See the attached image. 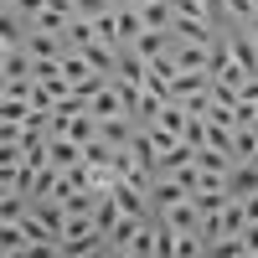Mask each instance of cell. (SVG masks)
I'll return each mask as SVG.
<instances>
[{"label":"cell","instance_id":"cell-1","mask_svg":"<svg viewBox=\"0 0 258 258\" xmlns=\"http://www.w3.org/2000/svg\"><path fill=\"white\" fill-rule=\"evenodd\" d=\"M160 222L176 227V232H202V207H197V197H181L176 207H165Z\"/></svg>","mask_w":258,"mask_h":258},{"label":"cell","instance_id":"cell-17","mask_svg":"<svg viewBox=\"0 0 258 258\" xmlns=\"http://www.w3.org/2000/svg\"><path fill=\"white\" fill-rule=\"evenodd\" d=\"M16 11H21V16H26V21H31L36 11H47V0H16Z\"/></svg>","mask_w":258,"mask_h":258},{"label":"cell","instance_id":"cell-2","mask_svg":"<svg viewBox=\"0 0 258 258\" xmlns=\"http://www.w3.org/2000/svg\"><path fill=\"white\" fill-rule=\"evenodd\" d=\"M181 197H191V191L181 186V176H170V170H160V176L150 181V207H155V212H165V207H176Z\"/></svg>","mask_w":258,"mask_h":258},{"label":"cell","instance_id":"cell-15","mask_svg":"<svg viewBox=\"0 0 258 258\" xmlns=\"http://www.w3.org/2000/svg\"><path fill=\"white\" fill-rule=\"evenodd\" d=\"M119 0H78V16H103V11H114Z\"/></svg>","mask_w":258,"mask_h":258},{"label":"cell","instance_id":"cell-16","mask_svg":"<svg viewBox=\"0 0 258 258\" xmlns=\"http://www.w3.org/2000/svg\"><path fill=\"white\" fill-rule=\"evenodd\" d=\"M243 253H258V222L243 227Z\"/></svg>","mask_w":258,"mask_h":258},{"label":"cell","instance_id":"cell-19","mask_svg":"<svg viewBox=\"0 0 258 258\" xmlns=\"http://www.w3.org/2000/svg\"><path fill=\"white\" fill-rule=\"evenodd\" d=\"M129 6H155V0H129Z\"/></svg>","mask_w":258,"mask_h":258},{"label":"cell","instance_id":"cell-6","mask_svg":"<svg viewBox=\"0 0 258 258\" xmlns=\"http://www.w3.org/2000/svg\"><path fill=\"white\" fill-rule=\"evenodd\" d=\"M197 165L207 170V176H227V170L238 165V155H232V150H222V145H202V150H197Z\"/></svg>","mask_w":258,"mask_h":258},{"label":"cell","instance_id":"cell-12","mask_svg":"<svg viewBox=\"0 0 258 258\" xmlns=\"http://www.w3.org/2000/svg\"><path fill=\"white\" fill-rule=\"evenodd\" d=\"M191 160H197V145L176 140V145H170L165 155H160V170H181V165H191Z\"/></svg>","mask_w":258,"mask_h":258},{"label":"cell","instance_id":"cell-20","mask_svg":"<svg viewBox=\"0 0 258 258\" xmlns=\"http://www.w3.org/2000/svg\"><path fill=\"white\" fill-rule=\"evenodd\" d=\"M253 6H258V0H253Z\"/></svg>","mask_w":258,"mask_h":258},{"label":"cell","instance_id":"cell-21","mask_svg":"<svg viewBox=\"0 0 258 258\" xmlns=\"http://www.w3.org/2000/svg\"><path fill=\"white\" fill-rule=\"evenodd\" d=\"M119 6H124V0H119Z\"/></svg>","mask_w":258,"mask_h":258},{"label":"cell","instance_id":"cell-9","mask_svg":"<svg viewBox=\"0 0 258 258\" xmlns=\"http://www.w3.org/2000/svg\"><path fill=\"white\" fill-rule=\"evenodd\" d=\"M155 238H160V222H145L140 232H135V238H129V258H155Z\"/></svg>","mask_w":258,"mask_h":258},{"label":"cell","instance_id":"cell-14","mask_svg":"<svg viewBox=\"0 0 258 258\" xmlns=\"http://www.w3.org/2000/svg\"><path fill=\"white\" fill-rule=\"evenodd\" d=\"M253 16H258V6H253V0H227V21H232V26H248Z\"/></svg>","mask_w":258,"mask_h":258},{"label":"cell","instance_id":"cell-8","mask_svg":"<svg viewBox=\"0 0 258 258\" xmlns=\"http://www.w3.org/2000/svg\"><path fill=\"white\" fill-rule=\"evenodd\" d=\"M62 36H68V47H88V41H98V21L93 16H73Z\"/></svg>","mask_w":258,"mask_h":258},{"label":"cell","instance_id":"cell-10","mask_svg":"<svg viewBox=\"0 0 258 258\" xmlns=\"http://www.w3.org/2000/svg\"><path fill=\"white\" fill-rule=\"evenodd\" d=\"M232 155L238 160H258V124H238L232 129Z\"/></svg>","mask_w":258,"mask_h":258},{"label":"cell","instance_id":"cell-4","mask_svg":"<svg viewBox=\"0 0 258 258\" xmlns=\"http://www.w3.org/2000/svg\"><path fill=\"white\" fill-rule=\"evenodd\" d=\"M258 191V160H238L227 170V197H253Z\"/></svg>","mask_w":258,"mask_h":258},{"label":"cell","instance_id":"cell-11","mask_svg":"<svg viewBox=\"0 0 258 258\" xmlns=\"http://www.w3.org/2000/svg\"><path fill=\"white\" fill-rule=\"evenodd\" d=\"M140 11H145L150 31H170V26H176V6H170V0H155V6H140Z\"/></svg>","mask_w":258,"mask_h":258},{"label":"cell","instance_id":"cell-3","mask_svg":"<svg viewBox=\"0 0 258 258\" xmlns=\"http://www.w3.org/2000/svg\"><path fill=\"white\" fill-rule=\"evenodd\" d=\"M26 52H31V57H62V52H68V36L31 26V31H26Z\"/></svg>","mask_w":258,"mask_h":258},{"label":"cell","instance_id":"cell-7","mask_svg":"<svg viewBox=\"0 0 258 258\" xmlns=\"http://www.w3.org/2000/svg\"><path fill=\"white\" fill-rule=\"evenodd\" d=\"M170 47H176V36H170V31H150V26H145V31L135 36V52H140L145 62H155V57H165Z\"/></svg>","mask_w":258,"mask_h":258},{"label":"cell","instance_id":"cell-13","mask_svg":"<svg viewBox=\"0 0 258 258\" xmlns=\"http://www.w3.org/2000/svg\"><path fill=\"white\" fill-rule=\"evenodd\" d=\"M0 248H6V258L31 253V243H26V232H21V222H6V227H0Z\"/></svg>","mask_w":258,"mask_h":258},{"label":"cell","instance_id":"cell-18","mask_svg":"<svg viewBox=\"0 0 258 258\" xmlns=\"http://www.w3.org/2000/svg\"><path fill=\"white\" fill-rule=\"evenodd\" d=\"M243 31H248V36H253V41H258V16H253V21H248V26H243Z\"/></svg>","mask_w":258,"mask_h":258},{"label":"cell","instance_id":"cell-5","mask_svg":"<svg viewBox=\"0 0 258 258\" xmlns=\"http://www.w3.org/2000/svg\"><path fill=\"white\" fill-rule=\"evenodd\" d=\"M47 160H52L57 170H73V165L83 160V145H78L73 135H52V145H47Z\"/></svg>","mask_w":258,"mask_h":258}]
</instances>
